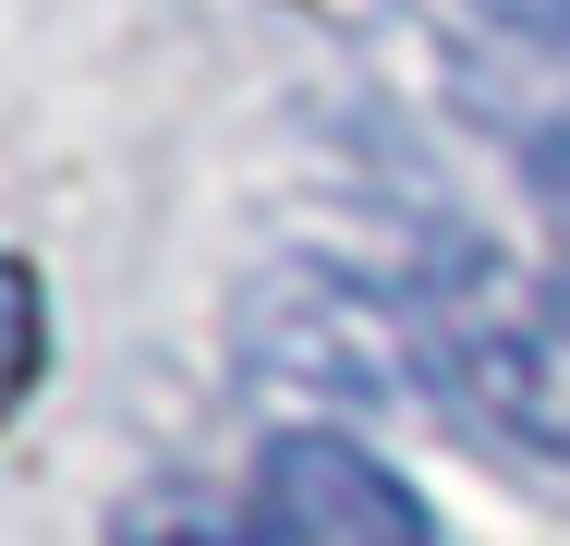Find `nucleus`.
Segmentation results:
<instances>
[{"label":"nucleus","mask_w":570,"mask_h":546,"mask_svg":"<svg viewBox=\"0 0 570 546\" xmlns=\"http://www.w3.org/2000/svg\"><path fill=\"white\" fill-rule=\"evenodd\" d=\"M413 316H425L438 389H450L473 426L570 461V280L559 267H522L498 243L438 231L413 255Z\"/></svg>","instance_id":"nucleus-1"},{"label":"nucleus","mask_w":570,"mask_h":546,"mask_svg":"<svg viewBox=\"0 0 570 546\" xmlns=\"http://www.w3.org/2000/svg\"><path fill=\"white\" fill-rule=\"evenodd\" d=\"M230 364L267 401H316V413H401L438 364L425 316L389 304L376 280H352L328 255H279L243 304H230Z\"/></svg>","instance_id":"nucleus-2"},{"label":"nucleus","mask_w":570,"mask_h":546,"mask_svg":"<svg viewBox=\"0 0 570 546\" xmlns=\"http://www.w3.org/2000/svg\"><path fill=\"white\" fill-rule=\"evenodd\" d=\"M522 183H534V207L559 218V243H570V134H522Z\"/></svg>","instance_id":"nucleus-4"},{"label":"nucleus","mask_w":570,"mask_h":546,"mask_svg":"<svg viewBox=\"0 0 570 546\" xmlns=\"http://www.w3.org/2000/svg\"><path fill=\"white\" fill-rule=\"evenodd\" d=\"M461 12H485V25H510V37H559V49H570V0H461Z\"/></svg>","instance_id":"nucleus-5"},{"label":"nucleus","mask_w":570,"mask_h":546,"mask_svg":"<svg viewBox=\"0 0 570 546\" xmlns=\"http://www.w3.org/2000/svg\"><path fill=\"white\" fill-rule=\"evenodd\" d=\"M230 546H438L425 498L341 426H279L243 474Z\"/></svg>","instance_id":"nucleus-3"}]
</instances>
